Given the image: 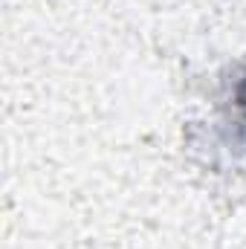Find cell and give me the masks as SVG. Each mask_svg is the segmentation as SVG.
I'll use <instances>...</instances> for the list:
<instances>
[{
  "label": "cell",
  "mask_w": 246,
  "mask_h": 249,
  "mask_svg": "<svg viewBox=\"0 0 246 249\" xmlns=\"http://www.w3.org/2000/svg\"><path fill=\"white\" fill-rule=\"evenodd\" d=\"M235 105H238L241 119L246 122V72H244V78L238 81V87H235Z\"/></svg>",
  "instance_id": "cell-1"
}]
</instances>
